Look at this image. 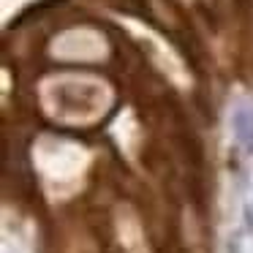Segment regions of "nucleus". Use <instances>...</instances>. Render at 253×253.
<instances>
[{"mask_svg": "<svg viewBox=\"0 0 253 253\" xmlns=\"http://www.w3.org/2000/svg\"><path fill=\"white\" fill-rule=\"evenodd\" d=\"M231 126H234V136L245 144L248 150H253V112L251 109H237L231 115Z\"/></svg>", "mask_w": 253, "mask_h": 253, "instance_id": "nucleus-1", "label": "nucleus"}, {"mask_svg": "<svg viewBox=\"0 0 253 253\" xmlns=\"http://www.w3.org/2000/svg\"><path fill=\"white\" fill-rule=\"evenodd\" d=\"M242 226H245L248 234H253V204L251 202L242 204Z\"/></svg>", "mask_w": 253, "mask_h": 253, "instance_id": "nucleus-2", "label": "nucleus"}, {"mask_svg": "<svg viewBox=\"0 0 253 253\" xmlns=\"http://www.w3.org/2000/svg\"><path fill=\"white\" fill-rule=\"evenodd\" d=\"M226 253H242L240 240H229V242H226Z\"/></svg>", "mask_w": 253, "mask_h": 253, "instance_id": "nucleus-3", "label": "nucleus"}]
</instances>
